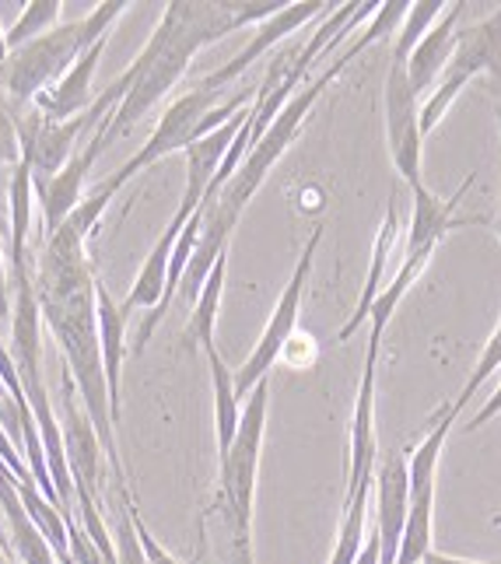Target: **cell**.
Segmentation results:
<instances>
[{"label": "cell", "instance_id": "6da1fadb", "mask_svg": "<svg viewBox=\"0 0 501 564\" xmlns=\"http://www.w3.org/2000/svg\"><path fill=\"white\" fill-rule=\"evenodd\" d=\"M95 270L88 260V231L67 218L43 246L35 270V299L43 323L61 347V365L70 372L77 397L95 424L106 459L112 466L116 484H127L120 445H116V424L109 406V386L99 347V313H95Z\"/></svg>", "mask_w": 501, "mask_h": 564}, {"label": "cell", "instance_id": "7a4b0ae2", "mask_svg": "<svg viewBox=\"0 0 501 564\" xmlns=\"http://www.w3.org/2000/svg\"><path fill=\"white\" fill-rule=\"evenodd\" d=\"M284 8L287 4L281 0H172L165 4L159 29L151 32L138 61L127 67L130 91L106 123V141L112 144L127 130H133V123L144 120L179 85V77L204 46L253 22L263 25Z\"/></svg>", "mask_w": 501, "mask_h": 564}, {"label": "cell", "instance_id": "3957f363", "mask_svg": "<svg viewBox=\"0 0 501 564\" xmlns=\"http://www.w3.org/2000/svg\"><path fill=\"white\" fill-rule=\"evenodd\" d=\"M355 61V50L347 46L337 61L326 67L319 77H313L305 88H298V95L292 102H287L281 112H277V120L266 127L263 138L249 148V154L242 159V165L236 169V176L228 180V186L218 193L215 200L204 204V225H200V239H197V249H193V257H189V267H186V274H183V284H179V295L189 299V302H197L200 295V288L207 281V274L215 270L218 257H225L228 252V242L231 236H236V228H239V218H242V210L249 207V200L257 197L260 186L266 183L270 176V169H274L281 162V154L292 148V141L302 133L305 120H308V112H313V106L323 99V91L330 88L340 70Z\"/></svg>", "mask_w": 501, "mask_h": 564}, {"label": "cell", "instance_id": "277c9868", "mask_svg": "<svg viewBox=\"0 0 501 564\" xmlns=\"http://www.w3.org/2000/svg\"><path fill=\"white\" fill-rule=\"evenodd\" d=\"M127 11L123 0H106L85 18L67 25H56L53 32L39 35L35 43L14 50L8 56V64L0 67V85L14 112H25L39 95L50 91L61 77L81 61V53L91 50L99 39H106L109 25Z\"/></svg>", "mask_w": 501, "mask_h": 564}, {"label": "cell", "instance_id": "5b68a950", "mask_svg": "<svg viewBox=\"0 0 501 564\" xmlns=\"http://www.w3.org/2000/svg\"><path fill=\"white\" fill-rule=\"evenodd\" d=\"M266 403H270V379H263L253 393L246 397L236 445H231V453L218 463L215 509L225 516L228 564H257L253 561V505H257V477H260V453H263V432H266Z\"/></svg>", "mask_w": 501, "mask_h": 564}, {"label": "cell", "instance_id": "8992f818", "mask_svg": "<svg viewBox=\"0 0 501 564\" xmlns=\"http://www.w3.org/2000/svg\"><path fill=\"white\" fill-rule=\"evenodd\" d=\"M473 186V176L462 180V186L453 193V197H438L428 186L414 193V221H411V231H407V249H403V260L396 267V274L385 284V291L375 299L372 305V334L369 337H385V326L396 316L400 302L407 299V291L414 288V281L424 274V267L432 263L438 242L449 236L453 228H462V225H473L470 218H456V207L467 197V189Z\"/></svg>", "mask_w": 501, "mask_h": 564}, {"label": "cell", "instance_id": "52a82bcc", "mask_svg": "<svg viewBox=\"0 0 501 564\" xmlns=\"http://www.w3.org/2000/svg\"><path fill=\"white\" fill-rule=\"evenodd\" d=\"M253 102H257V91H239V95H231V99H221V91L189 88L162 112V120L148 138V144L133 154L123 169H116L109 180L123 189L138 172H144L154 162H162L172 151H186L189 144H197L200 138H207V133H215L228 120H236V116Z\"/></svg>", "mask_w": 501, "mask_h": 564}, {"label": "cell", "instance_id": "ba28073f", "mask_svg": "<svg viewBox=\"0 0 501 564\" xmlns=\"http://www.w3.org/2000/svg\"><path fill=\"white\" fill-rule=\"evenodd\" d=\"M488 74L501 85V11L480 18L477 25L456 32V53L442 74V82L435 85V91L428 95V102L421 106V130L424 138L442 123L456 102V95L467 88L473 77Z\"/></svg>", "mask_w": 501, "mask_h": 564}, {"label": "cell", "instance_id": "9c48e42d", "mask_svg": "<svg viewBox=\"0 0 501 564\" xmlns=\"http://www.w3.org/2000/svg\"><path fill=\"white\" fill-rule=\"evenodd\" d=\"M319 239H323V225L313 228V236H308L302 257L292 270V278H287L281 299L274 305V313L266 319V329L260 334L253 355L246 358V365L236 372V397L246 403V397L253 393V389L270 379V368L274 361L284 355V347L292 344L295 329H298V313H302V299H305V284H308V274H313V263H316V249H319Z\"/></svg>", "mask_w": 501, "mask_h": 564}, {"label": "cell", "instance_id": "30bf717a", "mask_svg": "<svg viewBox=\"0 0 501 564\" xmlns=\"http://www.w3.org/2000/svg\"><path fill=\"white\" fill-rule=\"evenodd\" d=\"M459 414L442 406L435 414L432 432L417 442V449L407 456V470H411V512H407V530H403V543L396 564H421L424 554L432 551V516H435V474H438V459L446 449V438L453 432V424Z\"/></svg>", "mask_w": 501, "mask_h": 564}, {"label": "cell", "instance_id": "8fae6325", "mask_svg": "<svg viewBox=\"0 0 501 564\" xmlns=\"http://www.w3.org/2000/svg\"><path fill=\"white\" fill-rule=\"evenodd\" d=\"M385 141H390V159H393V169L400 172V180L414 193L424 189L421 109H417V95L407 77V64H400V61H393L390 77H385Z\"/></svg>", "mask_w": 501, "mask_h": 564}, {"label": "cell", "instance_id": "7c38bea8", "mask_svg": "<svg viewBox=\"0 0 501 564\" xmlns=\"http://www.w3.org/2000/svg\"><path fill=\"white\" fill-rule=\"evenodd\" d=\"M61 432L67 445V463H70V480H74V495L81 491L88 498L99 501L102 498V477H106V449L99 435H95V424L85 411L81 397H77V386L70 372L61 365Z\"/></svg>", "mask_w": 501, "mask_h": 564}, {"label": "cell", "instance_id": "4fadbf2b", "mask_svg": "<svg viewBox=\"0 0 501 564\" xmlns=\"http://www.w3.org/2000/svg\"><path fill=\"white\" fill-rule=\"evenodd\" d=\"M379 351L382 337H369L364 347V365H361V382H358V400H355V417H351V449H347V491L344 505L355 495L369 491L375 480L379 466V438H375V372H379Z\"/></svg>", "mask_w": 501, "mask_h": 564}, {"label": "cell", "instance_id": "5bb4252c", "mask_svg": "<svg viewBox=\"0 0 501 564\" xmlns=\"http://www.w3.org/2000/svg\"><path fill=\"white\" fill-rule=\"evenodd\" d=\"M375 536H379V564H396L403 530H407V512H411V470L407 456L390 449L379 456L375 466Z\"/></svg>", "mask_w": 501, "mask_h": 564}, {"label": "cell", "instance_id": "9a60e30c", "mask_svg": "<svg viewBox=\"0 0 501 564\" xmlns=\"http://www.w3.org/2000/svg\"><path fill=\"white\" fill-rule=\"evenodd\" d=\"M109 120H112V116H109ZM109 120H106V123H109ZM106 123H102L99 130H95L81 148H77L74 159H70L61 172H56V176H53L50 183L35 186V189H39V207H43V231H46V239L70 218V214L77 210V204L85 200L81 193H85L88 172H91L95 162H99L102 148H109V141H106Z\"/></svg>", "mask_w": 501, "mask_h": 564}, {"label": "cell", "instance_id": "2e32d148", "mask_svg": "<svg viewBox=\"0 0 501 564\" xmlns=\"http://www.w3.org/2000/svg\"><path fill=\"white\" fill-rule=\"evenodd\" d=\"M326 11H337V8H334V4H319V0H302V4H287L284 11H277L274 18H270V22H263V25L257 29V35L249 39V43H246L236 56H231V61H228L225 67L210 70L197 88L221 91L225 85L236 82V77H239L249 64H257L270 46H277L284 35L298 32L305 22H313V18H319V14H326Z\"/></svg>", "mask_w": 501, "mask_h": 564}, {"label": "cell", "instance_id": "e0dca14e", "mask_svg": "<svg viewBox=\"0 0 501 564\" xmlns=\"http://www.w3.org/2000/svg\"><path fill=\"white\" fill-rule=\"evenodd\" d=\"M102 53H106V39H99L91 50H85L81 61H77L50 91L39 95L32 109L43 112V120H50V123H64V120H74V116H81L95 102L91 82H95V70H99Z\"/></svg>", "mask_w": 501, "mask_h": 564}, {"label": "cell", "instance_id": "ac0fdd59", "mask_svg": "<svg viewBox=\"0 0 501 564\" xmlns=\"http://www.w3.org/2000/svg\"><path fill=\"white\" fill-rule=\"evenodd\" d=\"M462 11H467V4H449L446 14L438 18V22L428 29V35H424L414 46V53L407 56V77H411L414 95H428L442 82V74H446L453 53H456V25H459Z\"/></svg>", "mask_w": 501, "mask_h": 564}, {"label": "cell", "instance_id": "d6986e66", "mask_svg": "<svg viewBox=\"0 0 501 564\" xmlns=\"http://www.w3.org/2000/svg\"><path fill=\"white\" fill-rule=\"evenodd\" d=\"M95 313H99V347H102L112 424H116V432H120V372H123V358H127V316H123L120 302L106 291L102 281H95Z\"/></svg>", "mask_w": 501, "mask_h": 564}, {"label": "cell", "instance_id": "ffe728a7", "mask_svg": "<svg viewBox=\"0 0 501 564\" xmlns=\"http://www.w3.org/2000/svg\"><path fill=\"white\" fill-rule=\"evenodd\" d=\"M183 228H186V221H179L176 214H172L165 231L159 236V242L151 246L148 260L141 267V274H138V281H133V288H130V295L120 302L123 316L138 313V308H148V313H154V308L162 305L165 284H168V263H172V252H176V242L183 236Z\"/></svg>", "mask_w": 501, "mask_h": 564}, {"label": "cell", "instance_id": "44dd1931", "mask_svg": "<svg viewBox=\"0 0 501 564\" xmlns=\"http://www.w3.org/2000/svg\"><path fill=\"white\" fill-rule=\"evenodd\" d=\"M0 516L11 527V547L18 554V564H56V554L46 543V536L39 533L32 516L25 512L22 495H18V477L0 463Z\"/></svg>", "mask_w": 501, "mask_h": 564}, {"label": "cell", "instance_id": "7402d4cb", "mask_svg": "<svg viewBox=\"0 0 501 564\" xmlns=\"http://www.w3.org/2000/svg\"><path fill=\"white\" fill-rule=\"evenodd\" d=\"M396 236H400V218H396V200H390V210H385V218H382V228H379V236H375V249H372V267H369V281H364L361 288V299L355 305V313L351 319H347L340 326V334L337 340H347V337H355L358 334V326L372 316V305L375 299L385 291V270H390V260H393V249H396Z\"/></svg>", "mask_w": 501, "mask_h": 564}, {"label": "cell", "instance_id": "603a6c76", "mask_svg": "<svg viewBox=\"0 0 501 564\" xmlns=\"http://www.w3.org/2000/svg\"><path fill=\"white\" fill-rule=\"evenodd\" d=\"M32 165L22 159L11 169L8 218H11V278L29 274V231H32Z\"/></svg>", "mask_w": 501, "mask_h": 564}, {"label": "cell", "instance_id": "cb8c5ba5", "mask_svg": "<svg viewBox=\"0 0 501 564\" xmlns=\"http://www.w3.org/2000/svg\"><path fill=\"white\" fill-rule=\"evenodd\" d=\"M207 365H210V386H215V432H218V463L231 453L242 424V400L236 397V372L225 365L218 355V344L207 347Z\"/></svg>", "mask_w": 501, "mask_h": 564}, {"label": "cell", "instance_id": "d4e9b609", "mask_svg": "<svg viewBox=\"0 0 501 564\" xmlns=\"http://www.w3.org/2000/svg\"><path fill=\"white\" fill-rule=\"evenodd\" d=\"M225 278H228V252L225 257H218L215 270L207 274L204 288L197 302H193V313H189V323H186V334L183 340L193 347H215V326H218V308H221V291H225Z\"/></svg>", "mask_w": 501, "mask_h": 564}, {"label": "cell", "instance_id": "484cf974", "mask_svg": "<svg viewBox=\"0 0 501 564\" xmlns=\"http://www.w3.org/2000/svg\"><path fill=\"white\" fill-rule=\"evenodd\" d=\"M18 495H22V505H25V512L32 516V522L39 527V533L46 536V543L53 547L56 554V564L61 561H70V533H67V516L56 509L53 501L43 498V491H39V484L35 480H25V484H18Z\"/></svg>", "mask_w": 501, "mask_h": 564}, {"label": "cell", "instance_id": "4316f807", "mask_svg": "<svg viewBox=\"0 0 501 564\" xmlns=\"http://www.w3.org/2000/svg\"><path fill=\"white\" fill-rule=\"evenodd\" d=\"M369 498H372V488L355 495L351 501L344 505V519H340V533H337V543H334V554H330V564H355L361 547H364V522H369Z\"/></svg>", "mask_w": 501, "mask_h": 564}, {"label": "cell", "instance_id": "83f0119b", "mask_svg": "<svg viewBox=\"0 0 501 564\" xmlns=\"http://www.w3.org/2000/svg\"><path fill=\"white\" fill-rule=\"evenodd\" d=\"M64 4L61 0H29L22 8V18L8 29V50H22L29 43H35L39 35H46L56 29V18H61Z\"/></svg>", "mask_w": 501, "mask_h": 564}, {"label": "cell", "instance_id": "f1b7e54d", "mask_svg": "<svg viewBox=\"0 0 501 564\" xmlns=\"http://www.w3.org/2000/svg\"><path fill=\"white\" fill-rule=\"evenodd\" d=\"M449 4H442V0H417V4H411L407 18H403V25L393 39V61L407 64V56L414 53V46L421 43L424 35H428V29L442 18V11H446Z\"/></svg>", "mask_w": 501, "mask_h": 564}, {"label": "cell", "instance_id": "f546056e", "mask_svg": "<svg viewBox=\"0 0 501 564\" xmlns=\"http://www.w3.org/2000/svg\"><path fill=\"white\" fill-rule=\"evenodd\" d=\"M130 501H133V495H130L127 484H116V505H120V512H116V533H112L116 564H148V557L141 551V540H138V530H133Z\"/></svg>", "mask_w": 501, "mask_h": 564}, {"label": "cell", "instance_id": "4dcf8cb0", "mask_svg": "<svg viewBox=\"0 0 501 564\" xmlns=\"http://www.w3.org/2000/svg\"><path fill=\"white\" fill-rule=\"evenodd\" d=\"M498 368H501V319H498V326H494L491 340L484 344V351H480V358H477V365H473V372H470L467 386H462V393L453 400V411H456V414L467 411V403L473 400V393L498 372Z\"/></svg>", "mask_w": 501, "mask_h": 564}, {"label": "cell", "instance_id": "1f68e13d", "mask_svg": "<svg viewBox=\"0 0 501 564\" xmlns=\"http://www.w3.org/2000/svg\"><path fill=\"white\" fill-rule=\"evenodd\" d=\"M22 162V138H18V112L11 109L4 85H0V169Z\"/></svg>", "mask_w": 501, "mask_h": 564}, {"label": "cell", "instance_id": "d6a6232c", "mask_svg": "<svg viewBox=\"0 0 501 564\" xmlns=\"http://www.w3.org/2000/svg\"><path fill=\"white\" fill-rule=\"evenodd\" d=\"M130 516H133V530H138V540H141V551H144V557H148V564H186V561H179V557H172L159 540L151 536V530L144 527V519H141V512H138V505L130 501Z\"/></svg>", "mask_w": 501, "mask_h": 564}, {"label": "cell", "instance_id": "836d02e7", "mask_svg": "<svg viewBox=\"0 0 501 564\" xmlns=\"http://www.w3.org/2000/svg\"><path fill=\"white\" fill-rule=\"evenodd\" d=\"M11 291H8V263H4V242H0V323H11Z\"/></svg>", "mask_w": 501, "mask_h": 564}, {"label": "cell", "instance_id": "e575fe53", "mask_svg": "<svg viewBox=\"0 0 501 564\" xmlns=\"http://www.w3.org/2000/svg\"><path fill=\"white\" fill-rule=\"evenodd\" d=\"M494 414H501V386L494 389V393H491V400L484 403V406H480V411L473 414V421H470V427H484Z\"/></svg>", "mask_w": 501, "mask_h": 564}, {"label": "cell", "instance_id": "d590c367", "mask_svg": "<svg viewBox=\"0 0 501 564\" xmlns=\"http://www.w3.org/2000/svg\"><path fill=\"white\" fill-rule=\"evenodd\" d=\"M355 564H379V536H375V527L369 530V536H364V547L358 554Z\"/></svg>", "mask_w": 501, "mask_h": 564}, {"label": "cell", "instance_id": "8d00e7d4", "mask_svg": "<svg viewBox=\"0 0 501 564\" xmlns=\"http://www.w3.org/2000/svg\"><path fill=\"white\" fill-rule=\"evenodd\" d=\"M421 564H488V561H467V557H453V554H442V551H428L424 554V561Z\"/></svg>", "mask_w": 501, "mask_h": 564}, {"label": "cell", "instance_id": "74e56055", "mask_svg": "<svg viewBox=\"0 0 501 564\" xmlns=\"http://www.w3.org/2000/svg\"><path fill=\"white\" fill-rule=\"evenodd\" d=\"M8 56H11V50H8V32L0 29V67L8 64Z\"/></svg>", "mask_w": 501, "mask_h": 564}, {"label": "cell", "instance_id": "f35d334b", "mask_svg": "<svg viewBox=\"0 0 501 564\" xmlns=\"http://www.w3.org/2000/svg\"><path fill=\"white\" fill-rule=\"evenodd\" d=\"M0 547H11V536H8V530H4V522H0Z\"/></svg>", "mask_w": 501, "mask_h": 564}, {"label": "cell", "instance_id": "ab89813d", "mask_svg": "<svg viewBox=\"0 0 501 564\" xmlns=\"http://www.w3.org/2000/svg\"><path fill=\"white\" fill-rule=\"evenodd\" d=\"M494 231H498V239H501V214H498V221H494Z\"/></svg>", "mask_w": 501, "mask_h": 564}, {"label": "cell", "instance_id": "60d3db41", "mask_svg": "<svg viewBox=\"0 0 501 564\" xmlns=\"http://www.w3.org/2000/svg\"><path fill=\"white\" fill-rule=\"evenodd\" d=\"M0 564H14V561H8V554H4V551H0Z\"/></svg>", "mask_w": 501, "mask_h": 564}, {"label": "cell", "instance_id": "b9f144b4", "mask_svg": "<svg viewBox=\"0 0 501 564\" xmlns=\"http://www.w3.org/2000/svg\"><path fill=\"white\" fill-rule=\"evenodd\" d=\"M14 564H18V561H14Z\"/></svg>", "mask_w": 501, "mask_h": 564}]
</instances>
